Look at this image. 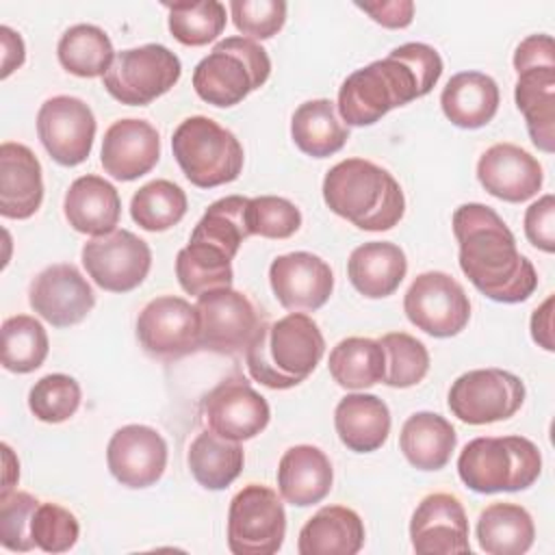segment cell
Here are the masks:
<instances>
[{
	"instance_id": "25",
	"label": "cell",
	"mask_w": 555,
	"mask_h": 555,
	"mask_svg": "<svg viewBox=\"0 0 555 555\" xmlns=\"http://www.w3.org/2000/svg\"><path fill=\"white\" fill-rule=\"evenodd\" d=\"M332 481V462L319 447L295 444L284 451L278 466V488L286 503L314 505L330 494Z\"/></svg>"
},
{
	"instance_id": "20",
	"label": "cell",
	"mask_w": 555,
	"mask_h": 555,
	"mask_svg": "<svg viewBox=\"0 0 555 555\" xmlns=\"http://www.w3.org/2000/svg\"><path fill=\"white\" fill-rule=\"evenodd\" d=\"M269 282L286 310H319L334 291L330 264L310 251L278 256L269 267Z\"/></svg>"
},
{
	"instance_id": "6",
	"label": "cell",
	"mask_w": 555,
	"mask_h": 555,
	"mask_svg": "<svg viewBox=\"0 0 555 555\" xmlns=\"http://www.w3.org/2000/svg\"><path fill=\"white\" fill-rule=\"evenodd\" d=\"M271 74L267 50L247 37H228L193 69L195 93L212 106H234L262 87Z\"/></svg>"
},
{
	"instance_id": "48",
	"label": "cell",
	"mask_w": 555,
	"mask_h": 555,
	"mask_svg": "<svg viewBox=\"0 0 555 555\" xmlns=\"http://www.w3.org/2000/svg\"><path fill=\"white\" fill-rule=\"evenodd\" d=\"M525 234L533 247L546 254L555 251V197L551 193L525 210Z\"/></svg>"
},
{
	"instance_id": "24",
	"label": "cell",
	"mask_w": 555,
	"mask_h": 555,
	"mask_svg": "<svg viewBox=\"0 0 555 555\" xmlns=\"http://www.w3.org/2000/svg\"><path fill=\"white\" fill-rule=\"evenodd\" d=\"M63 212L76 232L102 236L117 230L121 199L108 180L87 173L69 184L63 199Z\"/></svg>"
},
{
	"instance_id": "12",
	"label": "cell",
	"mask_w": 555,
	"mask_h": 555,
	"mask_svg": "<svg viewBox=\"0 0 555 555\" xmlns=\"http://www.w3.org/2000/svg\"><path fill=\"white\" fill-rule=\"evenodd\" d=\"M195 308L199 314L202 349L221 356L243 353L262 325L256 306L232 286L202 293Z\"/></svg>"
},
{
	"instance_id": "51",
	"label": "cell",
	"mask_w": 555,
	"mask_h": 555,
	"mask_svg": "<svg viewBox=\"0 0 555 555\" xmlns=\"http://www.w3.org/2000/svg\"><path fill=\"white\" fill-rule=\"evenodd\" d=\"M531 336L542 349H546V351L555 349V345H553V295L546 297L544 304L533 310Z\"/></svg>"
},
{
	"instance_id": "22",
	"label": "cell",
	"mask_w": 555,
	"mask_h": 555,
	"mask_svg": "<svg viewBox=\"0 0 555 555\" xmlns=\"http://www.w3.org/2000/svg\"><path fill=\"white\" fill-rule=\"evenodd\" d=\"M481 186L503 202H527L542 189V165L535 156L514 143H494L477 163Z\"/></svg>"
},
{
	"instance_id": "39",
	"label": "cell",
	"mask_w": 555,
	"mask_h": 555,
	"mask_svg": "<svg viewBox=\"0 0 555 555\" xmlns=\"http://www.w3.org/2000/svg\"><path fill=\"white\" fill-rule=\"evenodd\" d=\"M186 215V193L171 180H152L130 199L132 221L147 232H165Z\"/></svg>"
},
{
	"instance_id": "35",
	"label": "cell",
	"mask_w": 555,
	"mask_h": 555,
	"mask_svg": "<svg viewBox=\"0 0 555 555\" xmlns=\"http://www.w3.org/2000/svg\"><path fill=\"white\" fill-rule=\"evenodd\" d=\"M330 375L347 390H364L384 379L386 356L379 340L349 336L330 351Z\"/></svg>"
},
{
	"instance_id": "40",
	"label": "cell",
	"mask_w": 555,
	"mask_h": 555,
	"mask_svg": "<svg viewBox=\"0 0 555 555\" xmlns=\"http://www.w3.org/2000/svg\"><path fill=\"white\" fill-rule=\"evenodd\" d=\"M46 327L28 314L9 317L2 323V366L11 373H33L48 358Z\"/></svg>"
},
{
	"instance_id": "46",
	"label": "cell",
	"mask_w": 555,
	"mask_h": 555,
	"mask_svg": "<svg viewBox=\"0 0 555 555\" xmlns=\"http://www.w3.org/2000/svg\"><path fill=\"white\" fill-rule=\"evenodd\" d=\"M30 535L37 548L46 553H65L76 544L80 535V525L78 518L63 505L39 503L33 516Z\"/></svg>"
},
{
	"instance_id": "14",
	"label": "cell",
	"mask_w": 555,
	"mask_h": 555,
	"mask_svg": "<svg viewBox=\"0 0 555 555\" xmlns=\"http://www.w3.org/2000/svg\"><path fill=\"white\" fill-rule=\"evenodd\" d=\"M137 338L152 358L165 362L195 353L202 347L197 308L182 297L160 295L139 312Z\"/></svg>"
},
{
	"instance_id": "17",
	"label": "cell",
	"mask_w": 555,
	"mask_h": 555,
	"mask_svg": "<svg viewBox=\"0 0 555 555\" xmlns=\"http://www.w3.org/2000/svg\"><path fill=\"white\" fill-rule=\"evenodd\" d=\"M30 308L54 327L80 323L95 306V293L87 278L69 262L46 267L28 288Z\"/></svg>"
},
{
	"instance_id": "43",
	"label": "cell",
	"mask_w": 555,
	"mask_h": 555,
	"mask_svg": "<svg viewBox=\"0 0 555 555\" xmlns=\"http://www.w3.org/2000/svg\"><path fill=\"white\" fill-rule=\"evenodd\" d=\"M80 386L65 373H50L35 382L28 392L30 412L43 423H63L80 405Z\"/></svg>"
},
{
	"instance_id": "29",
	"label": "cell",
	"mask_w": 555,
	"mask_h": 555,
	"mask_svg": "<svg viewBox=\"0 0 555 555\" xmlns=\"http://www.w3.org/2000/svg\"><path fill=\"white\" fill-rule=\"evenodd\" d=\"M499 87L483 72H460L449 78L440 93L444 117L466 130H475L492 121L499 111Z\"/></svg>"
},
{
	"instance_id": "27",
	"label": "cell",
	"mask_w": 555,
	"mask_h": 555,
	"mask_svg": "<svg viewBox=\"0 0 555 555\" xmlns=\"http://www.w3.org/2000/svg\"><path fill=\"white\" fill-rule=\"evenodd\" d=\"M334 427L349 451L371 453L388 440L390 410L377 395L353 392L338 401Z\"/></svg>"
},
{
	"instance_id": "19",
	"label": "cell",
	"mask_w": 555,
	"mask_h": 555,
	"mask_svg": "<svg viewBox=\"0 0 555 555\" xmlns=\"http://www.w3.org/2000/svg\"><path fill=\"white\" fill-rule=\"evenodd\" d=\"M410 540L418 555L470 553L468 518L462 501L449 492L427 494L412 514Z\"/></svg>"
},
{
	"instance_id": "44",
	"label": "cell",
	"mask_w": 555,
	"mask_h": 555,
	"mask_svg": "<svg viewBox=\"0 0 555 555\" xmlns=\"http://www.w3.org/2000/svg\"><path fill=\"white\" fill-rule=\"evenodd\" d=\"M41 501L22 490L0 492V544L9 551H33V516Z\"/></svg>"
},
{
	"instance_id": "37",
	"label": "cell",
	"mask_w": 555,
	"mask_h": 555,
	"mask_svg": "<svg viewBox=\"0 0 555 555\" xmlns=\"http://www.w3.org/2000/svg\"><path fill=\"white\" fill-rule=\"evenodd\" d=\"M176 278L184 293L202 295L215 288L232 286V258L215 245L189 241L176 256Z\"/></svg>"
},
{
	"instance_id": "9",
	"label": "cell",
	"mask_w": 555,
	"mask_h": 555,
	"mask_svg": "<svg viewBox=\"0 0 555 555\" xmlns=\"http://www.w3.org/2000/svg\"><path fill=\"white\" fill-rule=\"evenodd\" d=\"M286 535V512L275 490L247 483L228 509V548L234 555H273Z\"/></svg>"
},
{
	"instance_id": "1",
	"label": "cell",
	"mask_w": 555,
	"mask_h": 555,
	"mask_svg": "<svg viewBox=\"0 0 555 555\" xmlns=\"http://www.w3.org/2000/svg\"><path fill=\"white\" fill-rule=\"evenodd\" d=\"M451 225L460 243V269L481 295L501 304H520L533 295L538 273L490 206L462 204Z\"/></svg>"
},
{
	"instance_id": "45",
	"label": "cell",
	"mask_w": 555,
	"mask_h": 555,
	"mask_svg": "<svg viewBox=\"0 0 555 555\" xmlns=\"http://www.w3.org/2000/svg\"><path fill=\"white\" fill-rule=\"evenodd\" d=\"M247 225L251 234L264 238H288L299 230L301 212L286 197L260 195L249 199Z\"/></svg>"
},
{
	"instance_id": "7",
	"label": "cell",
	"mask_w": 555,
	"mask_h": 555,
	"mask_svg": "<svg viewBox=\"0 0 555 555\" xmlns=\"http://www.w3.org/2000/svg\"><path fill=\"white\" fill-rule=\"evenodd\" d=\"M171 152L186 180L199 189L234 182L243 171L241 141L204 115H193L178 124L171 137Z\"/></svg>"
},
{
	"instance_id": "13",
	"label": "cell",
	"mask_w": 555,
	"mask_h": 555,
	"mask_svg": "<svg viewBox=\"0 0 555 555\" xmlns=\"http://www.w3.org/2000/svg\"><path fill=\"white\" fill-rule=\"evenodd\" d=\"M82 264L89 278L104 291L128 293L150 273L152 249L130 230H113L82 245Z\"/></svg>"
},
{
	"instance_id": "32",
	"label": "cell",
	"mask_w": 555,
	"mask_h": 555,
	"mask_svg": "<svg viewBox=\"0 0 555 555\" xmlns=\"http://www.w3.org/2000/svg\"><path fill=\"white\" fill-rule=\"evenodd\" d=\"M291 137L304 154L325 158L343 150L349 139V128L338 119L332 100L317 98L295 108L291 119Z\"/></svg>"
},
{
	"instance_id": "34",
	"label": "cell",
	"mask_w": 555,
	"mask_h": 555,
	"mask_svg": "<svg viewBox=\"0 0 555 555\" xmlns=\"http://www.w3.org/2000/svg\"><path fill=\"white\" fill-rule=\"evenodd\" d=\"M186 462L199 486L206 490H223L241 475L245 453L236 440L221 438L208 429L195 436Z\"/></svg>"
},
{
	"instance_id": "26",
	"label": "cell",
	"mask_w": 555,
	"mask_h": 555,
	"mask_svg": "<svg viewBox=\"0 0 555 555\" xmlns=\"http://www.w3.org/2000/svg\"><path fill=\"white\" fill-rule=\"evenodd\" d=\"M408 273V260L399 245L388 241H369L358 245L347 260L351 286L369 297L382 299L392 295Z\"/></svg>"
},
{
	"instance_id": "49",
	"label": "cell",
	"mask_w": 555,
	"mask_h": 555,
	"mask_svg": "<svg viewBox=\"0 0 555 555\" xmlns=\"http://www.w3.org/2000/svg\"><path fill=\"white\" fill-rule=\"evenodd\" d=\"M551 35H529L522 39L514 52V69L520 74L529 67H555Z\"/></svg>"
},
{
	"instance_id": "18",
	"label": "cell",
	"mask_w": 555,
	"mask_h": 555,
	"mask_svg": "<svg viewBox=\"0 0 555 555\" xmlns=\"http://www.w3.org/2000/svg\"><path fill=\"white\" fill-rule=\"evenodd\" d=\"M106 464L126 488L154 486L167 468V442L154 427L124 425L108 440Z\"/></svg>"
},
{
	"instance_id": "42",
	"label": "cell",
	"mask_w": 555,
	"mask_h": 555,
	"mask_svg": "<svg viewBox=\"0 0 555 555\" xmlns=\"http://www.w3.org/2000/svg\"><path fill=\"white\" fill-rule=\"evenodd\" d=\"M379 345L386 356L384 384L392 388H410L423 382L429 371V351L418 338L405 332H390L379 338Z\"/></svg>"
},
{
	"instance_id": "8",
	"label": "cell",
	"mask_w": 555,
	"mask_h": 555,
	"mask_svg": "<svg viewBox=\"0 0 555 555\" xmlns=\"http://www.w3.org/2000/svg\"><path fill=\"white\" fill-rule=\"evenodd\" d=\"M182 74L180 59L160 43H145L115 54L102 76L104 89L121 104L145 106L167 93Z\"/></svg>"
},
{
	"instance_id": "15",
	"label": "cell",
	"mask_w": 555,
	"mask_h": 555,
	"mask_svg": "<svg viewBox=\"0 0 555 555\" xmlns=\"http://www.w3.org/2000/svg\"><path fill=\"white\" fill-rule=\"evenodd\" d=\"M95 128L93 111L74 95H54L37 113V134L46 152L63 167H76L87 160Z\"/></svg>"
},
{
	"instance_id": "28",
	"label": "cell",
	"mask_w": 555,
	"mask_h": 555,
	"mask_svg": "<svg viewBox=\"0 0 555 555\" xmlns=\"http://www.w3.org/2000/svg\"><path fill=\"white\" fill-rule=\"evenodd\" d=\"M364 544L362 518L345 505H325L301 527L299 555H356Z\"/></svg>"
},
{
	"instance_id": "11",
	"label": "cell",
	"mask_w": 555,
	"mask_h": 555,
	"mask_svg": "<svg viewBox=\"0 0 555 555\" xmlns=\"http://www.w3.org/2000/svg\"><path fill=\"white\" fill-rule=\"evenodd\" d=\"M403 312L412 325L434 338L460 334L470 319V301L462 284L444 271L414 278L403 297Z\"/></svg>"
},
{
	"instance_id": "36",
	"label": "cell",
	"mask_w": 555,
	"mask_h": 555,
	"mask_svg": "<svg viewBox=\"0 0 555 555\" xmlns=\"http://www.w3.org/2000/svg\"><path fill=\"white\" fill-rule=\"evenodd\" d=\"M56 56L65 72L80 78H95L108 72L115 61V50L100 26L76 24L61 35Z\"/></svg>"
},
{
	"instance_id": "5",
	"label": "cell",
	"mask_w": 555,
	"mask_h": 555,
	"mask_svg": "<svg viewBox=\"0 0 555 555\" xmlns=\"http://www.w3.org/2000/svg\"><path fill=\"white\" fill-rule=\"evenodd\" d=\"M427 95L414 69L390 50L388 56L351 72L338 89V113L347 126H371L388 111Z\"/></svg>"
},
{
	"instance_id": "2",
	"label": "cell",
	"mask_w": 555,
	"mask_h": 555,
	"mask_svg": "<svg viewBox=\"0 0 555 555\" xmlns=\"http://www.w3.org/2000/svg\"><path fill=\"white\" fill-rule=\"evenodd\" d=\"M327 208L366 232L395 228L405 212V197L390 171L364 160L336 163L323 178Z\"/></svg>"
},
{
	"instance_id": "3",
	"label": "cell",
	"mask_w": 555,
	"mask_h": 555,
	"mask_svg": "<svg viewBox=\"0 0 555 555\" xmlns=\"http://www.w3.org/2000/svg\"><path fill=\"white\" fill-rule=\"evenodd\" d=\"M325 338L312 317L291 312L264 323L245 349L249 375L267 388L286 390L301 384L321 362Z\"/></svg>"
},
{
	"instance_id": "10",
	"label": "cell",
	"mask_w": 555,
	"mask_h": 555,
	"mask_svg": "<svg viewBox=\"0 0 555 555\" xmlns=\"http://www.w3.org/2000/svg\"><path fill=\"white\" fill-rule=\"evenodd\" d=\"M525 401V384L503 369H475L449 388V410L468 425H488L514 416Z\"/></svg>"
},
{
	"instance_id": "47",
	"label": "cell",
	"mask_w": 555,
	"mask_h": 555,
	"mask_svg": "<svg viewBox=\"0 0 555 555\" xmlns=\"http://www.w3.org/2000/svg\"><path fill=\"white\" fill-rule=\"evenodd\" d=\"M230 13L236 30L254 39L278 35L286 22V2L282 0H232Z\"/></svg>"
},
{
	"instance_id": "30",
	"label": "cell",
	"mask_w": 555,
	"mask_h": 555,
	"mask_svg": "<svg viewBox=\"0 0 555 555\" xmlns=\"http://www.w3.org/2000/svg\"><path fill=\"white\" fill-rule=\"evenodd\" d=\"M514 98L533 145L551 154L555 150V67L522 69Z\"/></svg>"
},
{
	"instance_id": "21",
	"label": "cell",
	"mask_w": 555,
	"mask_h": 555,
	"mask_svg": "<svg viewBox=\"0 0 555 555\" xmlns=\"http://www.w3.org/2000/svg\"><path fill=\"white\" fill-rule=\"evenodd\" d=\"M160 158V137L145 119H117L102 139L100 163L104 171L121 182L137 180L152 171Z\"/></svg>"
},
{
	"instance_id": "4",
	"label": "cell",
	"mask_w": 555,
	"mask_h": 555,
	"mask_svg": "<svg viewBox=\"0 0 555 555\" xmlns=\"http://www.w3.org/2000/svg\"><path fill=\"white\" fill-rule=\"evenodd\" d=\"M540 449L525 436H483L470 440L457 457V475L479 494L518 492L538 481Z\"/></svg>"
},
{
	"instance_id": "52",
	"label": "cell",
	"mask_w": 555,
	"mask_h": 555,
	"mask_svg": "<svg viewBox=\"0 0 555 555\" xmlns=\"http://www.w3.org/2000/svg\"><path fill=\"white\" fill-rule=\"evenodd\" d=\"M0 39H2V78H7L13 69H17L24 63L26 54H24L22 37L9 26H0Z\"/></svg>"
},
{
	"instance_id": "38",
	"label": "cell",
	"mask_w": 555,
	"mask_h": 555,
	"mask_svg": "<svg viewBox=\"0 0 555 555\" xmlns=\"http://www.w3.org/2000/svg\"><path fill=\"white\" fill-rule=\"evenodd\" d=\"M249 197L228 195L212 202L202 219L195 223L189 241H202L219 247L230 258L236 256L241 243L251 236L247 225Z\"/></svg>"
},
{
	"instance_id": "31",
	"label": "cell",
	"mask_w": 555,
	"mask_h": 555,
	"mask_svg": "<svg viewBox=\"0 0 555 555\" xmlns=\"http://www.w3.org/2000/svg\"><path fill=\"white\" fill-rule=\"evenodd\" d=\"M457 434L453 425L436 412H416L408 416L399 434V447L405 460L418 470H440L455 451Z\"/></svg>"
},
{
	"instance_id": "33",
	"label": "cell",
	"mask_w": 555,
	"mask_h": 555,
	"mask_svg": "<svg viewBox=\"0 0 555 555\" xmlns=\"http://www.w3.org/2000/svg\"><path fill=\"white\" fill-rule=\"evenodd\" d=\"M477 540L488 555H522L531 548L535 527L518 503H492L477 518Z\"/></svg>"
},
{
	"instance_id": "16",
	"label": "cell",
	"mask_w": 555,
	"mask_h": 555,
	"mask_svg": "<svg viewBox=\"0 0 555 555\" xmlns=\"http://www.w3.org/2000/svg\"><path fill=\"white\" fill-rule=\"evenodd\" d=\"M202 416L217 436L243 442L269 425L271 408L243 377H230L202 399Z\"/></svg>"
},
{
	"instance_id": "23",
	"label": "cell",
	"mask_w": 555,
	"mask_h": 555,
	"mask_svg": "<svg viewBox=\"0 0 555 555\" xmlns=\"http://www.w3.org/2000/svg\"><path fill=\"white\" fill-rule=\"evenodd\" d=\"M43 202L41 163L30 147L15 141L0 145V215L28 219Z\"/></svg>"
},
{
	"instance_id": "41",
	"label": "cell",
	"mask_w": 555,
	"mask_h": 555,
	"mask_svg": "<svg viewBox=\"0 0 555 555\" xmlns=\"http://www.w3.org/2000/svg\"><path fill=\"white\" fill-rule=\"evenodd\" d=\"M169 11V33L182 46H206L225 28V7L219 0L204 2H165Z\"/></svg>"
},
{
	"instance_id": "53",
	"label": "cell",
	"mask_w": 555,
	"mask_h": 555,
	"mask_svg": "<svg viewBox=\"0 0 555 555\" xmlns=\"http://www.w3.org/2000/svg\"><path fill=\"white\" fill-rule=\"evenodd\" d=\"M2 451H4V486H2V492H9L13 490V481H17L20 477V462L11 464L15 457H13V451L9 444H2Z\"/></svg>"
},
{
	"instance_id": "50",
	"label": "cell",
	"mask_w": 555,
	"mask_h": 555,
	"mask_svg": "<svg viewBox=\"0 0 555 555\" xmlns=\"http://www.w3.org/2000/svg\"><path fill=\"white\" fill-rule=\"evenodd\" d=\"M356 7L369 13L377 24L386 28H405L412 24V17H414L412 0H390V2H375V4L358 2Z\"/></svg>"
}]
</instances>
